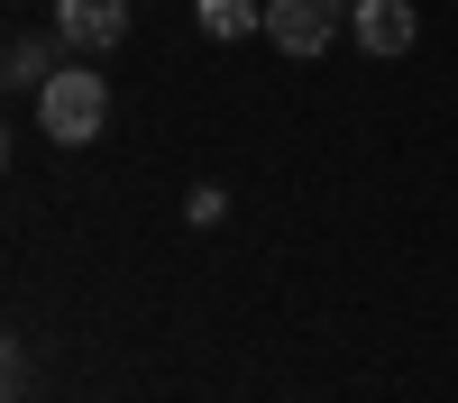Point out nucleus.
I'll use <instances>...</instances> for the list:
<instances>
[{"label":"nucleus","mask_w":458,"mask_h":403,"mask_svg":"<svg viewBox=\"0 0 458 403\" xmlns=\"http://www.w3.org/2000/svg\"><path fill=\"white\" fill-rule=\"evenodd\" d=\"M37 129H47L55 147H92L110 129V83L92 64H55L47 83H37Z\"/></svg>","instance_id":"obj_1"},{"label":"nucleus","mask_w":458,"mask_h":403,"mask_svg":"<svg viewBox=\"0 0 458 403\" xmlns=\"http://www.w3.org/2000/svg\"><path fill=\"white\" fill-rule=\"evenodd\" d=\"M339 10H349V0H266V37H276L284 55H321L339 37Z\"/></svg>","instance_id":"obj_2"},{"label":"nucleus","mask_w":458,"mask_h":403,"mask_svg":"<svg viewBox=\"0 0 458 403\" xmlns=\"http://www.w3.org/2000/svg\"><path fill=\"white\" fill-rule=\"evenodd\" d=\"M55 37L83 46V55L120 46V37H129V0H55Z\"/></svg>","instance_id":"obj_3"},{"label":"nucleus","mask_w":458,"mask_h":403,"mask_svg":"<svg viewBox=\"0 0 458 403\" xmlns=\"http://www.w3.org/2000/svg\"><path fill=\"white\" fill-rule=\"evenodd\" d=\"M349 28H358L367 55H403V46H412V0H358Z\"/></svg>","instance_id":"obj_4"},{"label":"nucleus","mask_w":458,"mask_h":403,"mask_svg":"<svg viewBox=\"0 0 458 403\" xmlns=\"http://www.w3.org/2000/svg\"><path fill=\"white\" fill-rule=\"evenodd\" d=\"M202 28L211 37H248V28H266V0H202Z\"/></svg>","instance_id":"obj_5"},{"label":"nucleus","mask_w":458,"mask_h":403,"mask_svg":"<svg viewBox=\"0 0 458 403\" xmlns=\"http://www.w3.org/2000/svg\"><path fill=\"white\" fill-rule=\"evenodd\" d=\"M10 73H19V83L37 92V83H47V55H37V37H19V46H10Z\"/></svg>","instance_id":"obj_6"}]
</instances>
